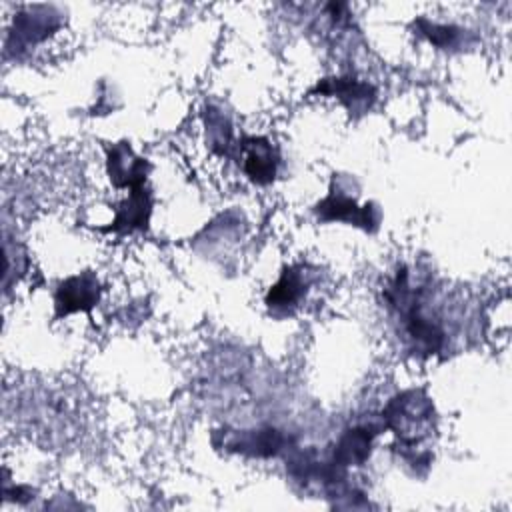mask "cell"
Returning a JSON list of instances; mask_svg holds the SVG:
<instances>
[{"mask_svg":"<svg viewBox=\"0 0 512 512\" xmlns=\"http://www.w3.org/2000/svg\"><path fill=\"white\" fill-rule=\"evenodd\" d=\"M424 298V290L410 282L404 268L398 270L396 278L386 288L388 306L400 324L402 338L410 352L418 356H432L442 350L446 332Z\"/></svg>","mask_w":512,"mask_h":512,"instance_id":"cell-1","label":"cell"},{"mask_svg":"<svg viewBox=\"0 0 512 512\" xmlns=\"http://www.w3.org/2000/svg\"><path fill=\"white\" fill-rule=\"evenodd\" d=\"M384 428L394 432L402 448H418L436 424L432 398L420 388H408L388 400L382 410Z\"/></svg>","mask_w":512,"mask_h":512,"instance_id":"cell-2","label":"cell"},{"mask_svg":"<svg viewBox=\"0 0 512 512\" xmlns=\"http://www.w3.org/2000/svg\"><path fill=\"white\" fill-rule=\"evenodd\" d=\"M352 180L340 182V176L334 174L330 192L314 204L312 212L320 222H344L364 232H376L382 222V210L376 202H358V192L352 194Z\"/></svg>","mask_w":512,"mask_h":512,"instance_id":"cell-3","label":"cell"},{"mask_svg":"<svg viewBox=\"0 0 512 512\" xmlns=\"http://www.w3.org/2000/svg\"><path fill=\"white\" fill-rule=\"evenodd\" d=\"M314 282V272L308 264L286 266L278 280L264 296V304L274 318L294 316L306 302Z\"/></svg>","mask_w":512,"mask_h":512,"instance_id":"cell-4","label":"cell"},{"mask_svg":"<svg viewBox=\"0 0 512 512\" xmlns=\"http://www.w3.org/2000/svg\"><path fill=\"white\" fill-rule=\"evenodd\" d=\"M234 150H238V164L252 184L268 186L276 180L280 154L266 136H244Z\"/></svg>","mask_w":512,"mask_h":512,"instance_id":"cell-5","label":"cell"},{"mask_svg":"<svg viewBox=\"0 0 512 512\" xmlns=\"http://www.w3.org/2000/svg\"><path fill=\"white\" fill-rule=\"evenodd\" d=\"M100 294L102 286L92 270L64 278L54 292L56 318H64L74 312H90L100 302Z\"/></svg>","mask_w":512,"mask_h":512,"instance_id":"cell-6","label":"cell"},{"mask_svg":"<svg viewBox=\"0 0 512 512\" xmlns=\"http://www.w3.org/2000/svg\"><path fill=\"white\" fill-rule=\"evenodd\" d=\"M60 16L62 14L54 12L52 6L24 8L22 12H18L14 16L6 46H10L14 42V50L16 48L22 50V48H30L38 42H44L50 34H54L62 26Z\"/></svg>","mask_w":512,"mask_h":512,"instance_id":"cell-7","label":"cell"},{"mask_svg":"<svg viewBox=\"0 0 512 512\" xmlns=\"http://www.w3.org/2000/svg\"><path fill=\"white\" fill-rule=\"evenodd\" d=\"M320 94L328 98H336L352 116L366 114L372 104L376 102V88L366 82L358 80L354 76H328L316 82V86L310 90V96Z\"/></svg>","mask_w":512,"mask_h":512,"instance_id":"cell-8","label":"cell"},{"mask_svg":"<svg viewBox=\"0 0 512 512\" xmlns=\"http://www.w3.org/2000/svg\"><path fill=\"white\" fill-rule=\"evenodd\" d=\"M152 164L134 154L130 142H116L106 148V174L114 188H140L146 184Z\"/></svg>","mask_w":512,"mask_h":512,"instance_id":"cell-9","label":"cell"},{"mask_svg":"<svg viewBox=\"0 0 512 512\" xmlns=\"http://www.w3.org/2000/svg\"><path fill=\"white\" fill-rule=\"evenodd\" d=\"M290 444V438L278 430V428H258V430H234L224 432L222 446L228 452H238L244 456L254 458H270L278 456L282 450H286Z\"/></svg>","mask_w":512,"mask_h":512,"instance_id":"cell-10","label":"cell"},{"mask_svg":"<svg viewBox=\"0 0 512 512\" xmlns=\"http://www.w3.org/2000/svg\"><path fill=\"white\" fill-rule=\"evenodd\" d=\"M152 206H154V198L146 186L132 188L128 196L116 204L110 226L100 230L112 232V234H132L136 230H148Z\"/></svg>","mask_w":512,"mask_h":512,"instance_id":"cell-11","label":"cell"},{"mask_svg":"<svg viewBox=\"0 0 512 512\" xmlns=\"http://www.w3.org/2000/svg\"><path fill=\"white\" fill-rule=\"evenodd\" d=\"M376 436L378 428L372 424H356L346 428L332 448L330 462L344 472L354 466H364L372 454Z\"/></svg>","mask_w":512,"mask_h":512,"instance_id":"cell-12","label":"cell"},{"mask_svg":"<svg viewBox=\"0 0 512 512\" xmlns=\"http://www.w3.org/2000/svg\"><path fill=\"white\" fill-rule=\"evenodd\" d=\"M416 32L426 38L432 46L440 50H456L462 46H468V30L454 26V24H438L430 22L428 18H418L414 20Z\"/></svg>","mask_w":512,"mask_h":512,"instance_id":"cell-13","label":"cell"}]
</instances>
